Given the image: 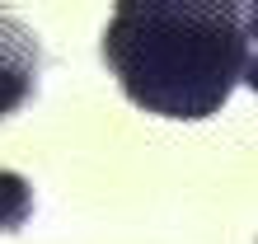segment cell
<instances>
[{"label": "cell", "mask_w": 258, "mask_h": 244, "mask_svg": "<svg viewBox=\"0 0 258 244\" xmlns=\"http://www.w3.org/2000/svg\"><path fill=\"white\" fill-rule=\"evenodd\" d=\"M103 56L127 99L160 117H211L244 80L249 38L225 0H132L103 28Z\"/></svg>", "instance_id": "cell-1"}, {"label": "cell", "mask_w": 258, "mask_h": 244, "mask_svg": "<svg viewBox=\"0 0 258 244\" xmlns=\"http://www.w3.org/2000/svg\"><path fill=\"white\" fill-rule=\"evenodd\" d=\"M33 80H38V42H33V33L19 19L0 14V117L14 113L33 94Z\"/></svg>", "instance_id": "cell-2"}, {"label": "cell", "mask_w": 258, "mask_h": 244, "mask_svg": "<svg viewBox=\"0 0 258 244\" xmlns=\"http://www.w3.org/2000/svg\"><path fill=\"white\" fill-rule=\"evenodd\" d=\"M33 211V193L14 169H0V230H19L24 216Z\"/></svg>", "instance_id": "cell-3"}, {"label": "cell", "mask_w": 258, "mask_h": 244, "mask_svg": "<svg viewBox=\"0 0 258 244\" xmlns=\"http://www.w3.org/2000/svg\"><path fill=\"white\" fill-rule=\"evenodd\" d=\"M244 85H249V89H258V56L244 66Z\"/></svg>", "instance_id": "cell-4"}, {"label": "cell", "mask_w": 258, "mask_h": 244, "mask_svg": "<svg viewBox=\"0 0 258 244\" xmlns=\"http://www.w3.org/2000/svg\"><path fill=\"white\" fill-rule=\"evenodd\" d=\"M244 19H249V28H244V38H258V5L244 14Z\"/></svg>", "instance_id": "cell-5"}]
</instances>
